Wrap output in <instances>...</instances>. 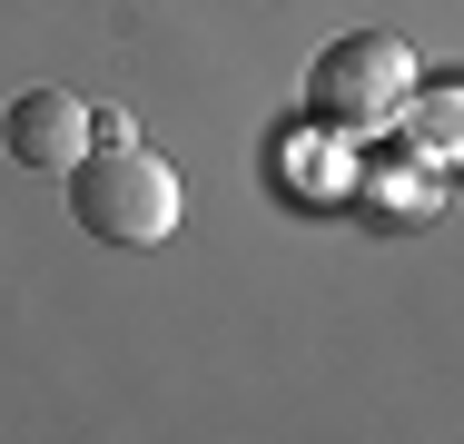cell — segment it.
<instances>
[{"label":"cell","mask_w":464,"mask_h":444,"mask_svg":"<svg viewBox=\"0 0 464 444\" xmlns=\"http://www.w3.org/2000/svg\"><path fill=\"white\" fill-rule=\"evenodd\" d=\"M70 178H80L70 188V217L90 227L99 247H159L179 227V169L159 149H139V139H99Z\"/></svg>","instance_id":"obj_1"},{"label":"cell","mask_w":464,"mask_h":444,"mask_svg":"<svg viewBox=\"0 0 464 444\" xmlns=\"http://www.w3.org/2000/svg\"><path fill=\"white\" fill-rule=\"evenodd\" d=\"M405 89H415V50H405L395 30H346L336 50H316L306 109H316L336 139H356V129H395Z\"/></svg>","instance_id":"obj_2"},{"label":"cell","mask_w":464,"mask_h":444,"mask_svg":"<svg viewBox=\"0 0 464 444\" xmlns=\"http://www.w3.org/2000/svg\"><path fill=\"white\" fill-rule=\"evenodd\" d=\"M0 149H10L20 169H40V178H70L90 159V109H80L70 89H20V99L0 109Z\"/></svg>","instance_id":"obj_3"},{"label":"cell","mask_w":464,"mask_h":444,"mask_svg":"<svg viewBox=\"0 0 464 444\" xmlns=\"http://www.w3.org/2000/svg\"><path fill=\"white\" fill-rule=\"evenodd\" d=\"M395 139H405L425 169H455V159H464V80L405 89V109H395Z\"/></svg>","instance_id":"obj_4"},{"label":"cell","mask_w":464,"mask_h":444,"mask_svg":"<svg viewBox=\"0 0 464 444\" xmlns=\"http://www.w3.org/2000/svg\"><path fill=\"white\" fill-rule=\"evenodd\" d=\"M366 208H375V217H435L445 198L425 188V159H415V169H375L366 178Z\"/></svg>","instance_id":"obj_5"}]
</instances>
